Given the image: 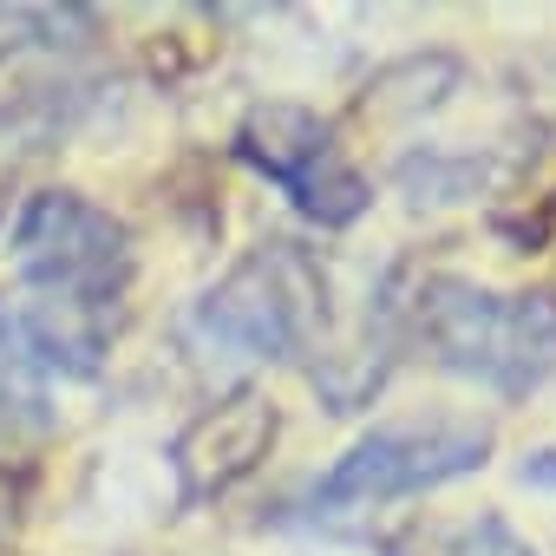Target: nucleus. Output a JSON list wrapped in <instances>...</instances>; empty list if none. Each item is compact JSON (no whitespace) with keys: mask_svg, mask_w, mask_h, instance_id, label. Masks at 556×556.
I'll use <instances>...</instances> for the list:
<instances>
[{"mask_svg":"<svg viewBox=\"0 0 556 556\" xmlns=\"http://www.w3.org/2000/svg\"><path fill=\"white\" fill-rule=\"evenodd\" d=\"M406 334L432 367L491 387L497 400H530L556 374V295H497L465 275H419L400 302Z\"/></svg>","mask_w":556,"mask_h":556,"instance_id":"nucleus-1","label":"nucleus"},{"mask_svg":"<svg viewBox=\"0 0 556 556\" xmlns=\"http://www.w3.org/2000/svg\"><path fill=\"white\" fill-rule=\"evenodd\" d=\"M328 328V275L302 242H255L190 308L184 334L210 361H295Z\"/></svg>","mask_w":556,"mask_h":556,"instance_id":"nucleus-2","label":"nucleus"},{"mask_svg":"<svg viewBox=\"0 0 556 556\" xmlns=\"http://www.w3.org/2000/svg\"><path fill=\"white\" fill-rule=\"evenodd\" d=\"M14 262H21V295L92 315V321H118V302L138 268L131 229L79 190H40L21 210Z\"/></svg>","mask_w":556,"mask_h":556,"instance_id":"nucleus-3","label":"nucleus"},{"mask_svg":"<svg viewBox=\"0 0 556 556\" xmlns=\"http://www.w3.org/2000/svg\"><path fill=\"white\" fill-rule=\"evenodd\" d=\"M497 432L484 419H458V413H432V419H400V426H374L367 439H354L308 491V504L321 517L341 510H367V504H393V497H419L439 491L465 471H478L491 458Z\"/></svg>","mask_w":556,"mask_h":556,"instance_id":"nucleus-4","label":"nucleus"},{"mask_svg":"<svg viewBox=\"0 0 556 556\" xmlns=\"http://www.w3.org/2000/svg\"><path fill=\"white\" fill-rule=\"evenodd\" d=\"M236 157L255 164L321 229H348L374 203V184L348 164V151L334 144V125L302 105H255L236 131Z\"/></svg>","mask_w":556,"mask_h":556,"instance_id":"nucleus-5","label":"nucleus"},{"mask_svg":"<svg viewBox=\"0 0 556 556\" xmlns=\"http://www.w3.org/2000/svg\"><path fill=\"white\" fill-rule=\"evenodd\" d=\"M92 21L79 8H0V125H60L79 99L73 60Z\"/></svg>","mask_w":556,"mask_h":556,"instance_id":"nucleus-6","label":"nucleus"},{"mask_svg":"<svg viewBox=\"0 0 556 556\" xmlns=\"http://www.w3.org/2000/svg\"><path fill=\"white\" fill-rule=\"evenodd\" d=\"M275 432H282V413H275V400H262V393H229V400L203 406V413L177 432V445H170L177 497H184V504L223 497L229 484H242V478L268 458Z\"/></svg>","mask_w":556,"mask_h":556,"instance_id":"nucleus-7","label":"nucleus"},{"mask_svg":"<svg viewBox=\"0 0 556 556\" xmlns=\"http://www.w3.org/2000/svg\"><path fill=\"white\" fill-rule=\"evenodd\" d=\"M393 556H536L497 510L465 517V523H426L393 543Z\"/></svg>","mask_w":556,"mask_h":556,"instance_id":"nucleus-8","label":"nucleus"},{"mask_svg":"<svg viewBox=\"0 0 556 556\" xmlns=\"http://www.w3.org/2000/svg\"><path fill=\"white\" fill-rule=\"evenodd\" d=\"M523 484L556 491V452H530V458H523Z\"/></svg>","mask_w":556,"mask_h":556,"instance_id":"nucleus-9","label":"nucleus"},{"mask_svg":"<svg viewBox=\"0 0 556 556\" xmlns=\"http://www.w3.org/2000/svg\"><path fill=\"white\" fill-rule=\"evenodd\" d=\"M0 556H8V536H0Z\"/></svg>","mask_w":556,"mask_h":556,"instance_id":"nucleus-10","label":"nucleus"}]
</instances>
